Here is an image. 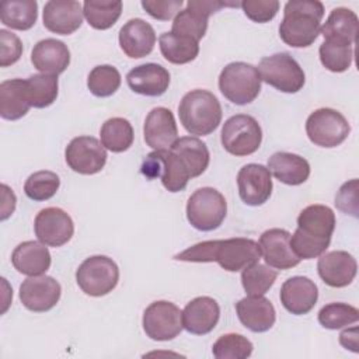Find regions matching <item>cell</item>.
Segmentation results:
<instances>
[{
  "mask_svg": "<svg viewBox=\"0 0 359 359\" xmlns=\"http://www.w3.org/2000/svg\"><path fill=\"white\" fill-rule=\"evenodd\" d=\"M282 306L294 316H303L313 310L318 299L317 285L307 276H292L280 287Z\"/></svg>",
  "mask_w": 359,
  "mask_h": 359,
  "instance_id": "20",
  "label": "cell"
},
{
  "mask_svg": "<svg viewBox=\"0 0 359 359\" xmlns=\"http://www.w3.org/2000/svg\"><path fill=\"white\" fill-rule=\"evenodd\" d=\"M142 174L153 180L160 177L163 187L170 192L185 189L191 180L185 164L172 150H154L142 164Z\"/></svg>",
  "mask_w": 359,
  "mask_h": 359,
  "instance_id": "10",
  "label": "cell"
},
{
  "mask_svg": "<svg viewBox=\"0 0 359 359\" xmlns=\"http://www.w3.org/2000/svg\"><path fill=\"white\" fill-rule=\"evenodd\" d=\"M1 191H3V203H1V220H6L15 209V195L14 192L6 185H1Z\"/></svg>",
  "mask_w": 359,
  "mask_h": 359,
  "instance_id": "48",
  "label": "cell"
},
{
  "mask_svg": "<svg viewBox=\"0 0 359 359\" xmlns=\"http://www.w3.org/2000/svg\"><path fill=\"white\" fill-rule=\"evenodd\" d=\"M252 344L241 334H224L212 346L216 359H245L252 353Z\"/></svg>",
  "mask_w": 359,
  "mask_h": 359,
  "instance_id": "42",
  "label": "cell"
},
{
  "mask_svg": "<svg viewBox=\"0 0 359 359\" xmlns=\"http://www.w3.org/2000/svg\"><path fill=\"white\" fill-rule=\"evenodd\" d=\"M107 157L105 147L93 136H77L70 140L65 150L67 165L83 175L100 172L107 163Z\"/></svg>",
  "mask_w": 359,
  "mask_h": 359,
  "instance_id": "12",
  "label": "cell"
},
{
  "mask_svg": "<svg viewBox=\"0 0 359 359\" xmlns=\"http://www.w3.org/2000/svg\"><path fill=\"white\" fill-rule=\"evenodd\" d=\"M278 272L259 262H254L243 269L241 283L248 296H264L275 283Z\"/></svg>",
  "mask_w": 359,
  "mask_h": 359,
  "instance_id": "38",
  "label": "cell"
},
{
  "mask_svg": "<svg viewBox=\"0 0 359 359\" xmlns=\"http://www.w3.org/2000/svg\"><path fill=\"white\" fill-rule=\"evenodd\" d=\"M158 45L163 57L174 65L189 63L199 53V43L195 39L172 32H163L158 38Z\"/></svg>",
  "mask_w": 359,
  "mask_h": 359,
  "instance_id": "33",
  "label": "cell"
},
{
  "mask_svg": "<svg viewBox=\"0 0 359 359\" xmlns=\"http://www.w3.org/2000/svg\"><path fill=\"white\" fill-rule=\"evenodd\" d=\"M259 257L258 243L251 238L234 237L198 243L175 254L174 259L185 262H217L224 271L237 272L258 262Z\"/></svg>",
  "mask_w": 359,
  "mask_h": 359,
  "instance_id": "1",
  "label": "cell"
},
{
  "mask_svg": "<svg viewBox=\"0 0 359 359\" xmlns=\"http://www.w3.org/2000/svg\"><path fill=\"white\" fill-rule=\"evenodd\" d=\"M317 271L323 282L331 287H345L356 276V259L346 251H330L320 255Z\"/></svg>",
  "mask_w": 359,
  "mask_h": 359,
  "instance_id": "18",
  "label": "cell"
},
{
  "mask_svg": "<svg viewBox=\"0 0 359 359\" xmlns=\"http://www.w3.org/2000/svg\"><path fill=\"white\" fill-rule=\"evenodd\" d=\"M121 86V73L111 65L95 66L87 77V87L95 97H109Z\"/></svg>",
  "mask_w": 359,
  "mask_h": 359,
  "instance_id": "39",
  "label": "cell"
},
{
  "mask_svg": "<svg viewBox=\"0 0 359 359\" xmlns=\"http://www.w3.org/2000/svg\"><path fill=\"white\" fill-rule=\"evenodd\" d=\"M261 80L287 94L300 91L304 86L306 76L300 65L285 52L265 56L258 65Z\"/></svg>",
  "mask_w": 359,
  "mask_h": 359,
  "instance_id": "8",
  "label": "cell"
},
{
  "mask_svg": "<svg viewBox=\"0 0 359 359\" xmlns=\"http://www.w3.org/2000/svg\"><path fill=\"white\" fill-rule=\"evenodd\" d=\"M100 137L105 149L111 150L112 153H122L132 146L135 135L133 128L128 119L115 116L107 119L102 123Z\"/></svg>",
  "mask_w": 359,
  "mask_h": 359,
  "instance_id": "34",
  "label": "cell"
},
{
  "mask_svg": "<svg viewBox=\"0 0 359 359\" xmlns=\"http://www.w3.org/2000/svg\"><path fill=\"white\" fill-rule=\"evenodd\" d=\"M60 294V283L46 275L29 276L20 286V300L22 306L34 313H45L53 309Z\"/></svg>",
  "mask_w": 359,
  "mask_h": 359,
  "instance_id": "14",
  "label": "cell"
},
{
  "mask_svg": "<svg viewBox=\"0 0 359 359\" xmlns=\"http://www.w3.org/2000/svg\"><path fill=\"white\" fill-rule=\"evenodd\" d=\"M182 0H143L142 7L156 20L168 21L181 11Z\"/></svg>",
  "mask_w": 359,
  "mask_h": 359,
  "instance_id": "46",
  "label": "cell"
},
{
  "mask_svg": "<svg viewBox=\"0 0 359 359\" xmlns=\"http://www.w3.org/2000/svg\"><path fill=\"white\" fill-rule=\"evenodd\" d=\"M208 18H209L208 14L196 10L189 3H187V8L181 10L175 15L172 21L171 32L192 38L196 42H199L206 34Z\"/></svg>",
  "mask_w": 359,
  "mask_h": 359,
  "instance_id": "37",
  "label": "cell"
},
{
  "mask_svg": "<svg viewBox=\"0 0 359 359\" xmlns=\"http://www.w3.org/2000/svg\"><path fill=\"white\" fill-rule=\"evenodd\" d=\"M122 13V1H102V0H86L83 3V14L95 29L111 28Z\"/></svg>",
  "mask_w": 359,
  "mask_h": 359,
  "instance_id": "36",
  "label": "cell"
},
{
  "mask_svg": "<svg viewBox=\"0 0 359 359\" xmlns=\"http://www.w3.org/2000/svg\"><path fill=\"white\" fill-rule=\"evenodd\" d=\"M240 323L252 332H265L276 320L273 304L264 296H248L236 303Z\"/></svg>",
  "mask_w": 359,
  "mask_h": 359,
  "instance_id": "24",
  "label": "cell"
},
{
  "mask_svg": "<svg viewBox=\"0 0 359 359\" xmlns=\"http://www.w3.org/2000/svg\"><path fill=\"white\" fill-rule=\"evenodd\" d=\"M60 180L59 175L53 171L42 170L31 174L25 184H24V192L25 195L36 202L48 201L50 199L59 189Z\"/></svg>",
  "mask_w": 359,
  "mask_h": 359,
  "instance_id": "40",
  "label": "cell"
},
{
  "mask_svg": "<svg viewBox=\"0 0 359 359\" xmlns=\"http://www.w3.org/2000/svg\"><path fill=\"white\" fill-rule=\"evenodd\" d=\"M339 342L344 348L358 352V327H352L351 330H345L339 335Z\"/></svg>",
  "mask_w": 359,
  "mask_h": 359,
  "instance_id": "49",
  "label": "cell"
},
{
  "mask_svg": "<svg viewBox=\"0 0 359 359\" xmlns=\"http://www.w3.org/2000/svg\"><path fill=\"white\" fill-rule=\"evenodd\" d=\"M269 172L286 185H300L307 181L310 175L309 161L293 153L278 151L268 158Z\"/></svg>",
  "mask_w": 359,
  "mask_h": 359,
  "instance_id": "29",
  "label": "cell"
},
{
  "mask_svg": "<svg viewBox=\"0 0 359 359\" xmlns=\"http://www.w3.org/2000/svg\"><path fill=\"white\" fill-rule=\"evenodd\" d=\"M38 18V3L35 0H6L0 7L1 22L18 31L34 27Z\"/></svg>",
  "mask_w": 359,
  "mask_h": 359,
  "instance_id": "32",
  "label": "cell"
},
{
  "mask_svg": "<svg viewBox=\"0 0 359 359\" xmlns=\"http://www.w3.org/2000/svg\"><path fill=\"white\" fill-rule=\"evenodd\" d=\"M178 115L182 126L191 135H210L222 122V105L208 90H192L187 93L180 105Z\"/></svg>",
  "mask_w": 359,
  "mask_h": 359,
  "instance_id": "3",
  "label": "cell"
},
{
  "mask_svg": "<svg viewBox=\"0 0 359 359\" xmlns=\"http://www.w3.org/2000/svg\"><path fill=\"white\" fill-rule=\"evenodd\" d=\"M119 280V268L109 257L93 255L86 258L76 271L79 287L88 296L101 297L112 292Z\"/></svg>",
  "mask_w": 359,
  "mask_h": 359,
  "instance_id": "6",
  "label": "cell"
},
{
  "mask_svg": "<svg viewBox=\"0 0 359 359\" xmlns=\"http://www.w3.org/2000/svg\"><path fill=\"white\" fill-rule=\"evenodd\" d=\"M335 229V213L325 205H310L297 217V230L317 241L331 243Z\"/></svg>",
  "mask_w": 359,
  "mask_h": 359,
  "instance_id": "26",
  "label": "cell"
},
{
  "mask_svg": "<svg viewBox=\"0 0 359 359\" xmlns=\"http://www.w3.org/2000/svg\"><path fill=\"white\" fill-rule=\"evenodd\" d=\"M335 205L339 210L358 216V180L356 178H353L349 182H345L339 188L335 196Z\"/></svg>",
  "mask_w": 359,
  "mask_h": 359,
  "instance_id": "47",
  "label": "cell"
},
{
  "mask_svg": "<svg viewBox=\"0 0 359 359\" xmlns=\"http://www.w3.org/2000/svg\"><path fill=\"white\" fill-rule=\"evenodd\" d=\"M227 202L215 188L196 189L187 202V219L192 227L201 231L216 230L224 220Z\"/></svg>",
  "mask_w": 359,
  "mask_h": 359,
  "instance_id": "5",
  "label": "cell"
},
{
  "mask_svg": "<svg viewBox=\"0 0 359 359\" xmlns=\"http://www.w3.org/2000/svg\"><path fill=\"white\" fill-rule=\"evenodd\" d=\"M170 150H172L185 164L191 178H195L203 174L209 165V160H210L209 149L198 137H194V136L180 137Z\"/></svg>",
  "mask_w": 359,
  "mask_h": 359,
  "instance_id": "31",
  "label": "cell"
},
{
  "mask_svg": "<svg viewBox=\"0 0 359 359\" xmlns=\"http://www.w3.org/2000/svg\"><path fill=\"white\" fill-rule=\"evenodd\" d=\"M25 80L11 79L0 84V116L7 121H17L29 109Z\"/></svg>",
  "mask_w": 359,
  "mask_h": 359,
  "instance_id": "30",
  "label": "cell"
},
{
  "mask_svg": "<svg viewBox=\"0 0 359 359\" xmlns=\"http://www.w3.org/2000/svg\"><path fill=\"white\" fill-rule=\"evenodd\" d=\"M351 125L337 109L318 108L306 121V133L311 143L320 147H337L349 136Z\"/></svg>",
  "mask_w": 359,
  "mask_h": 359,
  "instance_id": "9",
  "label": "cell"
},
{
  "mask_svg": "<svg viewBox=\"0 0 359 359\" xmlns=\"http://www.w3.org/2000/svg\"><path fill=\"white\" fill-rule=\"evenodd\" d=\"M129 88L140 95L160 97L170 86V73L157 63H144L133 67L126 74Z\"/></svg>",
  "mask_w": 359,
  "mask_h": 359,
  "instance_id": "22",
  "label": "cell"
},
{
  "mask_svg": "<svg viewBox=\"0 0 359 359\" xmlns=\"http://www.w3.org/2000/svg\"><path fill=\"white\" fill-rule=\"evenodd\" d=\"M290 233L285 229L265 230L258 241L265 262L276 269H289L300 262V258L290 247Z\"/></svg>",
  "mask_w": 359,
  "mask_h": 359,
  "instance_id": "16",
  "label": "cell"
},
{
  "mask_svg": "<svg viewBox=\"0 0 359 359\" xmlns=\"http://www.w3.org/2000/svg\"><path fill=\"white\" fill-rule=\"evenodd\" d=\"M57 76L32 74L25 80L27 98L34 108H46L56 101L57 97Z\"/></svg>",
  "mask_w": 359,
  "mask_h": 359,
  "instance_id": "35",
  "label": "cell"
},
{
  "mask_svg": "<svg viewBox=\"0 0 359 359\" xmlns=\"http://www.w3.org/2000/svg\"><path fill=\"white\" fill-rule=\"evenodd\" d=\"M323 17L324 6L318 0L287 1L279 25V36L292 48H307L317 39Z\"/></svg>",
  "mask_w": 359,
  "mask_h": 359,
  "instance_id": "2",
  "label": "cell"
},
{
  "mask_svg": "<svg viewBox=\"0 0 359 359\" xmlns=\"http://www.w3.org/2000/svg\"><path fill=\"white\" fill-rule=\"evenodd\" d=\"M144 142L153 150H170L178 140V128L172 112L165 107L153 108L143 126Z\"/></svg>",
  "mask_w": 359,
  "mask_h": 359,
  "instance_id": "17",
  "label": "cell"
},
{
  "mask_svg": "<svg viewBox=\"0 0 359 359\" xmlns=\"http://www.w3.org/2000/svg\"><path fill=\"white\" fill-rule=\"evenodd\" d=\"M244 14L254 22H268L279 11L276 0H244L241 1Z\"/></svg>",
  "mask_w": 359,
  "mask_h": 359,
  "instance_id": "44",
  "label": "cell"
},
{
  "mask_svg": "<svg viewBox=\"0 0 359 359\" xmlns=\"http://www.w3.org/2000/svg\"><path fill=\"white\" fill-rule=\"evenodd\" d=\"M359 320L356 307L348 303H328L318 311V323L328 330H339Z\"/></svg>",
  "mask_w": 359,
  "mask_h": 359,
  "instance_id": "41",
  "label": "cell"
},
{
  "mask_svg": "<svg viewBox=\"0 0 359 359\" xmlns=\"http://www.w3.org/2000/svg\"><path fill=\"white\" fill-rule=\"evenodd\" d=\"M36 238L49 247H62L74 233V224L69 213L60 208H45L34 220Z\"/></svg>",
  "mask_w": 359,
  "mask_h": 359,
  "instance_id": "13",
  "label": "cell"
},
{
  "mask_svg": "<svg viewBox=\"0 0 359 359\" xmlns=\"http://www.w3.org/2000/svg\"><path fill=\"white\" fill-rule=\"evenodd\" d=\"M118 39L128 57L139 59L151 53L156 43V32L144 20L132 18L121 28Z\"/></svg>",
  "mask_w": 359,
  "mask_h": 359,
  "instance_id": "23",
  "label": "cell"
},
{
  "mask_svg": "<svg viewBox=\"0 0 359 359\" xmlns=\"http://www.w3.org/2000/svg\"><path fill=\"white\" fill-rule=\"evenodd\" d=\"M83 8L74 0H50L43 7V25L59 35H70L83 24Z\"/></svg>",
  "mask_w": 359,
  "mask_h": 359,
  "instance_id": "19",
  "label": "cell"
},
{
  "mask_svg": "<svg viewBox=\"0 0 359 359\" xmlns=\"http://www.w3.org/2000/svg\"><path fill=\"white\" fill-rule=\"evenodd\" d=\"M320 60L325 69L334 73H342L351 67L353 48L324 41L318 49Z\"/></svg>",
  "mask_w": 359,
  "mask_h": 359,
  "instance_id": "43",
  "label": "cell"
},
{
  "mask_svg": "<svg viewBox=\"0 0 359 359\" xmlns=\"http://www.w3.org/2000/svg\"><path fill=\"white\" fill-rule=\"evenodd\" d=\"M261 81L255 66L245 62H233L220 72L219 90L230 102L245 105L258 97Z\"/></svg>",
  "mask_w": 359,
  "mask_h": 359,
  "instance_id": "4",
  "label": "cell"
},
{
  "mask_svg": "<svg viewBox=\"0 0 359 359\" xmlns=\"http://www.w3.org/2000/svg\"><path fill=\"white\" fill-rule=\"evenodd\" d=\"M21 53L22 43L20 38L7 29H0V66L14 65L21 57Z\"/></svg>",
  "mask_w": 359,
  "mask_h": 359,
  "instance_id": "45",
  "label": "cell"
},
{
  "mask_svg": "<svg viewBox=\"0 0 359 359\" xmlns=\"http://www.w3.org/2000/svg\"><path fill=\"white\" fill-rule=\"evenodd\" d=\"M143 330L153 341L174 339L182 327V311L171 302L157 300L150 303L143 313Z\"/></svg>",
  "mask_w": 359,
  "mask_h": 359,
  "instance_id": "11",
  "label": "cell"
},
{
  "mask_svg": "<svg viewBox=\"0 0 359 359\" xmlns=\"http://www.w3.org/2000/svg\"><path fill=\"white\" fill-rule=\"evenodd\" d=\"M220 307L209 296L191 300L182 310V327L194 335L209 334L219 323Z\"/></svg>",
  "mask_w": 359,
  "mask_h": 359,
  "instance_id": "21",
  "label": "cell"
},
{
  "mask_svg": "<svg viewBox=\"0 0 359 359\" xmlns=\"http://www.w3.org/2000/svg\"><path fill=\"white\" fill-rule=\"evenodd\" d=\"M11 262L17 272L22 275H43L50 266V252L41 241H22L14 248Z\"/></svg>",
  "mask_w": 359,
  "mask_h": 359,
  "instance_id": "27",
  "label": "cell"
},
{
  "mask_svg": "<svg viewBox=\"0 0 359 359\" xmlns=\"http://www.w3.org/2000/svg\"><path fill=\"white\" fill-rule=\"evenodd\" d=\"M34 67L43 74L57 76L63 73L70 63V50L67 45L55 38H46L35 43L31 52Z\"/></svg>",
  "mask_w": 359,
  "mask_h": 359,
  "instance_id": "25",
  "label": "cell"
},
{
  "mask_svg": "<svg viewBox=\"0 0 359 359\" xmlns=\"http://www.w3.org/2000/svg\"><path fill=\"white\" fill-rule=\"evenodd\" d=\"M237 187L238 195L245 205H264L272 194L271 172L262 164H245L237 174Z\"/></svg>",
  "mask_w": 359,
  "mask_h": 359,
  "instance_id": "15",
  "label": "cell"
},
{
  "mask_svg": "<svg viewBox=\"0 0 359 359\" xmlns=\"http://www.w3.org/2000/svg\"><path fill=\"white\" fill-rule=\"evenodd\" d=\"M358 24V15L352 10L337 7L330 13L324 25L320 28V34L327 42L352 46L356 41Z\"/></svg>",
  "mask_w": 359,
  "mask_h": 359,
  "instance_id": "28",
  "label": "cell"
},
{
  "mask_svg": "<svg viewBox=\"0 0 359 359\" xmlns=\"http://www.w3.org/2000/svg\"><path fill=\"white\" fill-rule=\"evenodd\" d=\"M220 140L227 153L237 157L250 156L261 146L262 129L254 116L238 114L223 123Z\"/></svg>",
  "mask_w": 359,
  "mask_h": 359,
  "instance_id": "7",
  "label": "cell"
}]
</instances>
